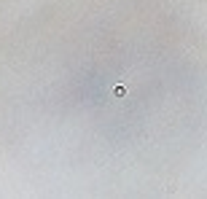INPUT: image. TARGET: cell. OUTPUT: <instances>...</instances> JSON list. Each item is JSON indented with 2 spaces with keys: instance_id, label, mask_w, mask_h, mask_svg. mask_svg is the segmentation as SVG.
<instances>
[{
  "instance_id": "obj_1",
  "label": "cell",
  "mask_w": 207,
  "mask_h": 199,
  "mask_svg": "<svg viewBox=\"0 0 207 199\" xmlns=\"http://www.w3.org/2000/svg\"><path fill=\"white\" fill-rule=\"evenodd\" d=\"M127 94V86H116V97H124Z\"/></svg>"
}]
</instances>
